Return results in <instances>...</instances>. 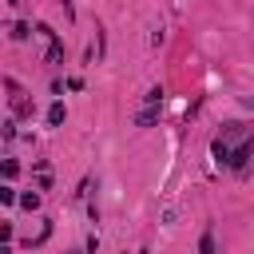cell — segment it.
I'll list each match as a JSON object with an SVG mask.
<instances>
[{
    "mask_svg": "<svg viewBox=\"0 0 254 254\" xmlns=\"http://www.w3.org/2000/svg\"><path fill=\"white\" fill-rule=\"evenodd\" d=\"M250 155H254V139L246 135V139L234 147V155H230V171H238V175H242V171H246V163H250Z\"/></svg>",
    "mask_w": 254,
    "mask_h": 254,
    "instance_id": "obj_1",
    "label": "cell"
},
{
    "mask_svg": "<svg viewBox=\"0 0 254 254\" xmlns=\"http://www.w3.org/2000/svg\"><path fill=\"white\" fill-rule=\"evenodd\" d=\"M0 171H4V179L12 183V179L20 175V163H16V159H4V167H0Z\"/></svg>",
    "mask_w": 254,
    "mask_h": 254,
    "instance_id": "obj_7",
    "label": "cell"
},
{
    "mask_svg": "<svg viewBox=\"0 0 254 254\" xmlns=\"http://www.w3.org/2000/svg\"><path fill=\"white\" fill-rule=\"evenodd\" d=\"M143 107H163V87H151L143 95Z\"/></svg>",
    "mask_w": 254,
    "mask_h": 254,
    "instance_id": "obj_5",
    "label": "cell"
},
{
    "mask_svg": "<svg viewBox=\"0 0 254 254\" xmlns=\"http://www.w3.org/2000/svg\"><path fill=\"white\" fill-rule=\"evenodd\" d=\"M8 4H20V0H8Z\"/></svg>",
    "mask_w": 254,
    "mask_h": 254,
    "instance_id": "obj_11",
    "label": "cell"
},
{
    "mask_svg": "<svg viewBox=\"0 0 254 254\" xmlns=\"http://www.w3.org/2000/svg\"><path fill=\"white\" fill-rule=\"evenodd\" d=\"M20 206H24V210H40V194H36V190L20 194Z\"/></svg>",
    "mask_w": 254,
    "mask_h": 254,
    "instance_id": "obj_6",
    "label": "cell"
},
{
    "mask_svg": "<svg viewBox=\"0 0 254 254\" xmlns=\"http://www.w3.org/2000/svg\"><path fill=\"white\" fill-rule=\"evenodd\" d=\"M0 202H4V206H12V202H20V198H16V190H12V187H8V183H4V187H0Z\"/></svg>",
    "mask_w": 254,
    "mask_h": 254,
    "instance_id": "obj_8",
    "label": "cell"
},
{
    "mask_svg": "<svg viewBox=\"0 0 254 254\" xmlns=\"http://www.w3.org/2000/svg\"><path fill=\"white\" fill-rule=\"evenodd\" d=\"M242 107H246V111H254V95H242Z\"/></svg>",
    "mask_w": 254,
    "mask_h": 254,
    "instance_id": "obj_10",
    "label": "cell"
},
{
    "mask_svg": "<svg viewBox=\"0 0 254 254\" xmlns=\"http://www.w3.org/2000/svg\"><path fill=\"white\" fill-rule=\"evenodd\" d=\"M12 40H28V24H16L12 28Z\"/></svg>",
    "mask_w": 254,
    "mask_h": 254,
    "instance_id": "obj_9",
    "label": "cell"
},
{
    "mask_svg": "<svg viewBox=\"0 0 254 254\" xmlns=\"http://www.w3.org/2000/svg\"><path fill=\"white\" fill-rule=\"evenodd\" d=\"M143 254H147V250H143Z\"/></svg>",
    "mask_w": 254,
    "mask_h": 254,
    "instance_id": "obj_12",
    "label": "cell"
},
{
    "mask_svg": "<svg viewBox=\"0 0 254 254\" xmlns=\"http://www.w3.org/2000/svg\"><path fill=\"white\" fill-rule=\"evenodd\" d=\"M64 119H67V111H64V103H60V99H56V103H52V107H48V123H52V127H60V123H64Z\"/></svg>",
    "mask_w": 254,
    "mask_h": 254,
    "instance_id": "obj_3",
    "label": "cell"
},
{
    "mask_svg": "<svg viewBox=\"0 0 254 254\" xmlns=\"http://www.w3.org/2000/svg\"><path fill=\"white\" fill-rule=\"evenodd\" d=\"M159 111H163V107H139V111H135V127H151V123H159Z\"/></svg>",
    "mask_w": 254,
    "mask_h": 254,
    "instance_id": "obj_2",
    "label": "cell"
},
{
    "mask_svg": "<svg viewBox=\"0 0 254 254\" xmlns=\"http://www.w3.org/2000/svg\"><path fill=\"white\" fill-rule=\"evenodd\" d=\"M198 254H218V250H214V230H202V238H198Z\"/></svg>",
    "mask_w": 254,
    "mask_h": 254,
    "instance_id": "obj_4",
    "label": "cell"
}]
</instances>
